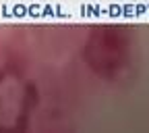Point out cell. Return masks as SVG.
<instances>
[{
	"label": "cell",
	"mask_w": 149,
	"mask_h": 133,
	"mask_svg": "<svg viewBox=\"0 0 149 133\" xmlns=\"http://www.w3.org/2000/svg\"><path fill=\"white\" fill-rule=\"evenodd\" d=\"M135 56V40L122 25L95 27L83 48L87 67L106 81H118L130 71Z\"/></svg>",
	"instance_id": "1"
},
{
	"label": "cell",
	"mask_w": 149,
	"mask_h": 133,
	"mask_svg": "<svg viewBox=\"0 0 149 133\" xmlns=\"http://www.w3.org/2000/svg\"><path fill=\"white\" fill-rule=\"evenodd\" d=\"M35 106V87L15 71L0 73V131H19Z\"/></svg>",
	"instance_id": "2"
}]
</instances>
